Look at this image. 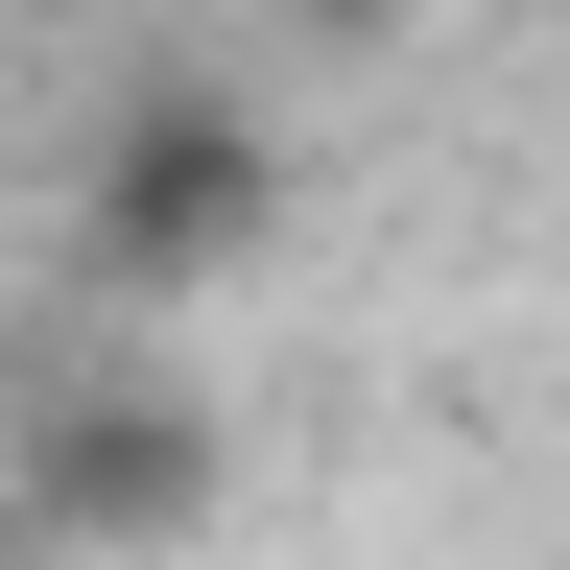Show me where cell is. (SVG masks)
<instances>
[{
    "label": "cell",
    "instance_id": "1",
    "mask_svg": "<svg viewBox=\"0 0 570 570\" xmlns=\"http://www.w3.org/2000/svg\"><path fill=\"white\" fill-rule=\"evenodd\" d=\"M238 214H262V142L214 119V96H142V119H119V167H96V262H119V285H190Z\"/></svg>",
    "mask_w": 570,
    "mask_h": 570
},
{
    "label": "cell",
    "instance_id": "2",
    "mask_svg": "<svg viewBox=\"0 0 570 570\" xmlns=\"http://www.w3.org/2000/svg\"><path fill=\"white\" fill-rule=\"evenodd\" d=\"M285 24H381V0H285Z\"/></svg>",
    "mask_w": 570,
    "mask_h": 570
}]
</instances>
